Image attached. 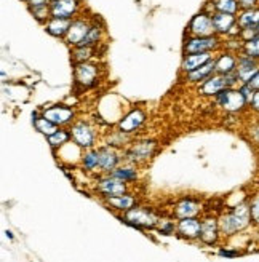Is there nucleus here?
<instances>
[{
	"label": "nucleus",
	"mask_w": 259,
	"mask_h": 262,
	"mask_svg": "<svg viewBox=\"0 0 259 262\" xmlns=\"http://www.w3.org/2000/svg\"><path fill=\"white\" fill-rule=\"evenodd\" d=\"M251 226V214L248 202H242L232 206L219 216V229L223 237H234L239 232L247 230Z\"/></svg>",
	"instance_id": "1"
},
{
	"label": "nucleus",
	"mask_w": 259,
	"mask_h": 262,
	"mask_svg": "<svg viewBox=\"0 0 259 262\" xmlns=\"http://www.w3.org/2000/svg\"><path fill=\"white\" fill-rule=\"evenodd\" d=\"M119 217L125 226L136 229L139 232L157 229L162 221V217L155 211H152V209H149L146 206H138V205L130 209V211L120 214Z\"/></svg>",
	"instance_id": "2"
},
{
	"label": "nucleus",
	"mask_w": 259,
	"mask_h": 262,
	"mask_svg": "<svg viewBox=\"0 0 259 262\" xmlns=\"http://www.w3.org/2000/svg\"><path fill=\"white\" fill-rule=\"evenodd\" d=\"M157 152V142L152 139L136 141L123 150V162L135 166L147 163Z\"/></svg>",
	"instance_id": "3"
},
{
	"label": "nucleus",
	"mask_w": 259,
	"mask_h": 262,
	"mask_svg": "<svg viewBox=\"0 0 259 262\" xmlns=\"http://www.w3.org/2000/svg\"><path fill=\"white\" fill-rule=\"evenodd\" d=\"M214 102L219 109H223L227 114H239L248 107V101L239 88H227L221 91L214 98Z\"/></svg>",
	"instance_id": "4"
},
{
	"label": "nucleus",
	"mask_w": 259,
	"mask_h": 262,
	"mask_svg": "<svg viewBox=\"0 0 259 262\" xmlns=\"http://www.w3.org/2000/svg\"><path fill=\"white\" fill-rule=\"evenodd\" d=\"M71 131V136L72 141L83 150L88 149H95L96 146V138L98 133L92 123H88L85 120H79V122H74L69 128Z\"/></svg>",
	"instance_id": "5"
},
{
	"label": "nucleus",
	"mask_w": 259,
	"mask_h": 262,
	"mask_svg": "<svg viewBox=\"0 0 259 262\" xmlns=\"http://www.w3.org/2000/svg\"><path fill=\"white\" fill-rule=\"evenodd\" d=\"M96 192L102 200L111 199V196H120L128 193V184L125 181L115 178L112 174H99L96 178Z\"/></svg>",
	"instance_id": "6"
},
{
	"label": "nucleus",
	"mask_w": 259,
	"mask_h": 262,
	"mask_svg": "<svg viewBox=\"0 0 259 262\" xmlns=\"http://www.w3.org/2000/svg\"><path fill=\"white\" fill-rule=\"evenodd\" d=\"M99 155V173L101 174H111L115 168H119L123 162V152L115 149L112 146H99L98 147Z\"/></svg>",
	"instance_id": "7"
},
{
	"label": "nucleus",
	"mask_w": 259,
	"mask_h": 262,
	"mask_svg": "<svg viewBox=\"0 0 259 262\" xmlns=\"http://www.w3.org/2000/svg\"><path fill=\"white\" fill-rule=\"evenodd\" d=\"M221 47V37L210 35V37H190L184 43L186 55H199V53H213L214 50Z\"/></svg>",
	"instance_id": "8"
},
{
	"label": "nucleus",
	"mask_w": 259,
	"mask_h": 262,
	"mask_svg": "<svg viewBox=\"0 0 259 262\" xmlns=\"http://www.w3.org/2000/svg\"><path fill=\"white\" fill-rule=\"evenodd\" d=\"M202 230L199 242L205 246H214L218 245L219 238L223 237L221 229H219V217L214 214H205L202 219Z\"/></svg>",
	"instance_id": "9"
},
{
	"label": "nucleus",
	"mask_w": 259,
	"mask_h": 262,
	"mask_svg": "<svg viewBox=\"0 0 259 262\" xmlns=\"http://www.w3.org/2000/svg\"><path fill=\"white\" fill-rule=\"evenodd\" d=\"M74 78H75L77 85H80L82 88H90V86L96 85V82H98L99 68L90 61L77 62L74 66Z\"/></svg>",
	"instance_id": "10"
},
{
	"label": "nucleus",
	"mask_w": 259,
	"mask_h": 262,
	"mask_svg": "<svg viewBox=\"0 0 259 262\" xmlns=\"http://www.w3.org/2000/svg\"><path fill=\"white\" fill-rule=\"evenodd\" d=\"M42 115L45 119H48L51 123H55L56 126L62 128L74 123L75 119V111L69 106H64V104H58V106H51L42 111Z\"/></svg>",
	"instance_id": "11"
},
{
	"label": "nucleus",
	"mask_w": 259,
	"mask_h": 262,
	"mask_svg": "<svg viewBox=\"0 0 259 262\" xmlns=\"http://www.w3.org/2000/svg\"><path fill=\"white\" fill-rule=\"evenodd\" d=\"M213 24L216 35L240 37V28L237 26V15L229 13H213Z\"/></svg>",
	"instance_id": "12"
},
{
	"label": "nucleus",
	"mask_w": 259,
	"mask_h": 262,
	"mask_svg": "<svg viewBox=\"0 0 259 262\" xmlns=\"http://www.w3.org/2000/svg\"><path fill=\"white\" fill-rule=\"evenodd\" d=\"M203 213L202 203L193 199V196H183L175 203L173 216L176 219H187V217H199Z\"/></svg>",
	"instance_id": "13"
},
{
	"label": "nucleus",
	"mask_w": 259,
	"mask_h": 262,
	"mask_svg": "<svg viewBox=\"0 0 259 262\" xmlns=\"http://www.w3.org/2000/svg\"><path fill=\"white\" fill-rule=\"evenodd\" d=\"M189 34L192 37H210L216 35L214 32V24H213V15L210 13H199L192 18L189 24Z\"/></svg>",
	"instance_id": "14"
},
{
	"label": "nucleus",
	"mask_w": 259,
	"mask_h": 262,
	"mask_svg": "<svg viewBox=\"0 0 259 262\" xmlns=\"http://www.w3.org/2000/svg\"><path fill=\"white\" fill-rule=\"evenodd\" d=\"M92 23L93 21H88L85 18H74L71 28H69V32H68L66 38H64V42L72 48L82 45L83 38L87 37L90 28H92Z\"/></svg>",
	"instance_id": "15"
},
{
	"label": "nucleus",
	"mask_w": 259,
	"mask_h": 262,
	"mask_svg": "<svg viewBox=\"0 0 259 262\" xmlns=\"http://www.w3.org/2000/svg\"><path fill=\"white\" fill-rule=\"evenodd\" d=\"M202 222L199 217H187V219H178L176 222V235L183 240L196 242L200 238Z\"/></svg>",
	"instance_id": "16"
},
{
	"label": "nucleus",
	"mask_w": 259,
	"mask_h": 262,
	"mask_svg": "<svg viewBox=\"0 0 259 262\" xmlns=\"http://www.w3.org/2000/svg\"><path fill=\"white\" fill-rule=\"evenodd\" d=\"M51 18L74 19L80 10V0H55L50 4Z\"/></svg>",
	"instance_id": "17"
},
{
	"label": "nucleus",
	"mask_w": 259,
	"mask_h": 262,
	"mask_svg": "<svg viewBox=\"0 0 259 262\" xmlns=\"http://www.w3.org/2000/svg\"><path fill=\"white\" fill-rule=\"evenodd\" d=\"M146 122V112L142 109H133L132 112H128L123 119L119 122L117 128L119 131L125 135H132L136 129H139Z\"/></svg>",
	"instance_id": "18"
},
{
	"label": "nucleus",
	"mask_w": 259,
	"mask_h": 262,
	"mask_svg": "<svg viewBox=\"0 0 259 262\" xmlns=\"http://www.w3.org/2000/svg\"><path fill=\"white\" fill-rule=\"evenodd\" d=\"M257 71H259V61L257 59L250 58V56H245V55H240L239 56L235 74L239 77V83L240 85L248 83Z\"/></svg>",
	"instance_id": "19"
},
{
	"label": "nucleus",
	"mask_w": 259,
	"mask_h": 262,
	"mask_svg": "<svg viewBox=\"0 0 259 262\" xmlns=\"http://www.w3.org/2000/svg\"><path fill=\"white\" fill-rule=\"evenodd\" d=\"M104 203L109 206V209H112V211H117V213L123 214V213L130 211V209L138 205V199H136V195L128 192V193L120 195V196H111V199H104Z\"/></svg>",
	"instance_id": "20"
},
{
	"label": "nucleus",
	"mask_w": 259,
	"mask_h": 262,
	"mask_svg": "<svg viewBox=\"0 0 259 262\" xmlns=\"http://www.w3.org/2000/svg\"><path fill=\"white\" fill-rule=\"evenodd\" d=\"M214 74H216V58L208 61L206 64H203L202 68L184 74V80L189 83H199V82H205L206 78H210Z\"/></svg>",
	"instance_id": "21"
},
{
	"label": "nucleus",
	"mask_w": 259,
	"mask_h": 262,
	"mask_svg": "<svg viewBox=\"0 0 259 262\" xmlns=\"http://www.w3.org/2000/svg\"><path fill=\"white\" fill-rule=\"evenodd\" d=\"M237 26L240 28V31L257 29L259 28V7L250 8V10H242L237 16Z\"/></svg>",
	"instance_id": "22"
},
{
	"label": "nucleus",
	"mask_w": 259,
	"mask_h": 262,
	"mask_svg": "<svg viewBox=\"0 0 259 262\" xmlns=\"http://www.w3.org/2000/svg\"><path fill=\"white\" fill-rule=\"evenodd\" d=\"M72 24V19H62V18H51L47 24H45V31L53 35L56 38H66L69 28Z\"/></svg>",
	"instance_id": "23"
},
{
	"label": "nucleus",
	"mask_w": 259,
	"mask_h": 262,
	"mask_svg": "<svg viewBox=\"0 0 259 262\" xmlns=\"http://www.w3.org/2000/svg\"><path fill=\"white\" fill-rule=\"evenodd\" d=\"M214 59L213 53H199V55H186L183 59V64H181V71L184 74L192 72L199 68H202L203 64H206L208 61Z\"/></svg>",
	"instance_id": "24"
},
{
	"label": "nucleus",
	"mask_w": 259,
	"mask_h": 262,
	"mask_svg": "<svg viewBox=\"0 0 259 262\" xmlns=\"http://www.w3.org/2000/svg\"><path fill=\"white\" fill-rule=\"evenodd\" d=\"M237 61L239 56H235L234 53H221L216 56V74H234L237 71Z\"/></svg>",
	"instance_id": "25"
},
{
	"label": "nucleus",
	"mask_w": 259,
	"mask_h": 262,
	"mask_svg": "<svg viewBox=\"0 0 259 262\" xmlns=\"http://www.w3.org/2000/svg\"><path fill=\"white\" fill-rule=\"evenodd\" d=\"M111 174L115 176V178H119V179H122V181H125L126 184H135V182L138 181V178H139L138 168L135 165H132V163L120 165L119 168H115Z\"/></svg>",
	"instance_id": "26"
},
{
	"label": "nucleus",
	"mask_w": 259,
	"mask_h": 262,
	"mask_svg": "<svg viewBox=\"0 0 259 262\" xmlns=\"http://www.w3.org/2000/svg\"><path fill=\"white\" fill-rule=\"evenodd\" d=\"M80 165L83 168V171H87V173H96V171H99V155H98V149L95 147V149L83 150Z\"/></svg>",
	"instance_id": "27"
},
{
	"label": "nucleus",
	"mask_w": 259,
	"mask_h": 262,
	"mask_svg": "<svg viewBox=\"0 0 259 262\" xmlns=\"http://www.w3.org/2000/svg\"><path fill=\"white\" fill-rule=\"evenodd\" d=\"M72 141V136H71V131L69 129H64V128H59L55 135H51L47 138V142L50 144V147L56 150V149H62L66 144H69Z\"/></svg>",
	"instance_id": "28"
},
{
	"label": "nucleus",
	"mask_w": 259,
	"mask_h": 262,
	"mask_svg": "<svg viewBox=\"0 0 259 262\" xmlns=\"http://www.w3.org/2000/svg\"><path fill=\"white\" fill-rule=\"evenodd\" d=\"M214 13H229V15H237L240 11L239 0H213L211 4Z\"/></svg>",
	"instance_id": "29"
},
{
	"label": "nucleus",
	"mask_w": 259,
	"mask_h": 262,
	"mask_svg": "<svg viewBox=\"0 0 259 262\" xmlns=\"http://www.w3.org/2000/svg\"><path fill=\"white\" fill-rule=\"evenodd\" d=\"M102 31H104V29H102V26L98 24V21H93L92 28H90V31L87 34V37L83 38L82 45H79V47H96L101 42Z\"/></svg>",
	"instance_id": "30"
},
{
	"label": "nucleus",
	"mask_w": 259,
	"mask_h": 262,
	"mask_svg": "<svg viewBox=\"0 0 259 262\" xmlns=\"http://www.w3.org/2000/svg\"><path fill=\"white\" fill-rule=\"evenodd\" d=\"M32 123H34V128L38 131V133H42V135L47 136V138L51 136V135H55L56 131L59 129V126H56L55 123H51L48 119H45L44 115H40V117H38L37 120H34Z\"/></svg>",
	"instance_id": "31"
},
{
	"label": "nucleus",
	"mask_w": 259,
	"mask_h": 262,
	"mask_svg": "<svg viewBox=\"0 0 259 262\" xmlns=\"http://www.w3.org/2000/svg\"><path fill=\"white\" fill-rule=\"evenodd\" d=\"M95 48L96 47H74L71 55H72V59L74 62H85V61H90V58L93 56L95 53Z\"/></svg>",
	"instance_id": "32"
},
{
	"label": "nucleus",
	"mask_w": 259,
	"mask_h": 262,
	"mask_svg": "<svg viewBox=\"0 0 259 262\" xmlns=\"http://www.w3.org/2000/svg\"><path fill=\"white\" fill-rule=\"evenodd\" d=\"M240 53L259 61V35L251 38V40H248V42H243L242 48H240Z\"/></svg>",
	"instance_id": "33"
},
{
	"label": "nucleus",
	"mask_w": 259,
	"mask_h": 262,
	"mask_svg": "<svg viewBox=\"0 0 259 262\" xmlns=\"http://www.w3.org/2000/svg\"><path fill=\"white\" fill-rule=\"evenodd\" d=\"M29 11L32 13V16L42 24H47L51 19V8L50 4L44 5V7H37V8H29Z\"/></svg>",
	"instance_id": "34"
},
{
	"label": "nucleus",
	"mask_w": 259,
	"mask_h": 262,
	"mask_svg": "<svg viewBox=\"0 0 259 262\" xmlns=\"http://www.w3.org/2000/svg\"><path fill=\"white\" fill-rule=\"evenodd\" d=\"M250 205V214H251V224L254 227H259V192L254 193L248 200Z\"/></svg>",
	"instance_id": "35"
},
{
	"label": "nucleus",
	"mask_w": 259,
	"mask_h": 262,
	"mask_svg": "<svg viewBox=\"0 0 259 262\" xmlns=\"http://www.w3.org/2000/svg\"><path fill=\"white\" fill-rule=\"evenodd\" d=\"M157 230L162 235H173V233H176V224L171 219H162Z\"/></svg>",
	"instance_id": "36"
},
{
	"label": "nucleus",
	"mask_w": 259,
	"mask_h": 262,
	"mask_svg": "<svg viewBox=\"0 0 259 262\" xmlns=\"http://www.w3.org/2000/svg\"><path fill=\"white\" fill-rule=\"evenodd\" d=\"M218 254L221 257H226V259H234V257H239L242 254L240 250H232V248H219Z\"/></svg>",
	"instance_id": "37"
},
{
	"label": "nucleus",
	"mask_w": 259,
	"mask_h": 262,
	"mask_svg": "<svg viewBox=\"0 0 259 262\" xmlns=\"http://www.w3.org/2000/svg\"><path fill=\"white\" fill-rule=\"evenodd\" d=\"M240 10H250L259 7V0H239Z\"/></svg>",
	"instance_id": "38"
},
{
	"label": "nucleus",
	"mask_w": 259,
	"mask_h": 262,
	"mask_svg": "<svg viewBox=\"0 0 259 262\" xmlns=\"http://www.w3.org/2000/svg\"><path fill=\"white\" fill-rule=\"evenodd\" d=\"M253 112H256V114H259V91H256L254 93V96L251 98V101H250V106H248Z\"/></svg>",
	"instance_id": "39"
},
{
	"label": "nucleus",
	"mask_w": 259,
	"mask_h": 262,
	"mask_svg": "<svg viewBox=\"0 0 259 262\" xmlns=\"http://www.w3.org/2000/svg\"><path fill=\"white\" fill-rule=\"evenodd\" d=\"M51 4L50 0H28V7L29 8H37V7H44Z\"/></svg>",
	"instance_id": "40"
},
{
	"label": "nucleus",
	"mask_w": 259,
	"mask_h": 262,
	"mask_svg": "<svg viewBox=\"0 0 259 262\" xmlns=\"http://www.w3.org/2000/svg\"><path fill=\"white\" fill-rule=\"evenodd\" d=\"M248 85H250L254 91H259V71L253 75V78L248 82Z\"/></svg>",
	"instance_id": "41"
},
{
	"label": "nucleus",
	"mask_w": 259,
	"mask_h": 262,
	"mask_svg": "<svg viewBox=\"0 0 259 262\" xmlns=\"http://www.w3.org/2000/svg\"><path fill=\"white\" fill-rule=\"evenodd\" d=\"M250 131H251V138H253V141L259 144V123L254 125Z\"/></svg>",
	"instance_id": "42"
},
{
	"label": "nucleus",
	"mask_w": 259,
	"mask_h": 262,
	"mask_svg": "<svg viewBox=\"0 0 259 262\" xmlns=\"http://www.w3.org/2000/svg\"><path fill=\"white\" fill-rule=\"evenodd\" d=\"M5 235H7V238L15 240V237H13V232H11V230H7V232H5Z\"/></svg>",
	"instance_id": "43"
},
{
	"label": "nucleus",
	"mask_w": 259,
	"mask_h": 262,
	"mask_svg": "<svg viewBox=\"0 0 259 262\" xmlns=\"http://www.w3.org/2000/svg\"><path fill=\"white\" fill-rule=\"evenodd\" d=\"M23 2H26V4H28V0H23Z\"/></svg>",
	"instance_id": "44"
},
{
	"label": "nucleus",
	"mask_w": 259,
	"mask_h": 262,
	"mask_svg": "<svg viewBox=\"0 0 259 262\" xmlns=\"http://www.w3.org/2000/svg\"><path fill=\"white\" fill-rule=\"evenodd\" d=\"M50 2H55V0H50Z\"/></svg>",
	"instance_id": "45"
},
{
	"label": "nucleus",
	"mask_w": 259,
	"mask_h": 262,
	"mask_svg": "<svg viewBox=\"0 0 259 262\" xmlns=\"http://www.w3.org/2000/svg\"><path fill=\"white\" fill-rule=\"evenodd\" d=\"M257 34H259V28H257Z\"/></svg>",
	"instance_id": "46"
}]
</instances>
